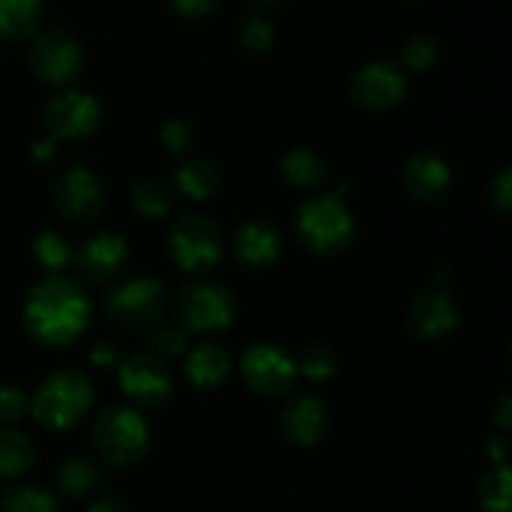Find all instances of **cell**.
<instances>
[{
	"label": "cell",
	"mask_w": 512,
	"mask_h": 512,
	"mask_svg": "<svg viewBox=\"0 0 512 512\" xmlns=\"http://www.w3.org/2000/svg\"><path fill=\"white\" fill-rule=\"evenodd\" d=\"M90 298L78 280L48 275L33 285L23 305V325L35 343L63 348L90 323Z\"/></svg>",
	"instance_id": "1"
},
{
	"label": "cell",
	"mask_w": 512,
	"mask_h": 512,
	"mask_svg": "<svg viewBox=\"0 0 512 512\" xmlns=\"http://www.w3.org/2000/svg\"><path fill=\"white\" fill-rule=\"evenodd\" d=\"M93 408V385L78 370H58L35 388L30 398V415L40 428L65 433L83 423Z\"/></svg>",
	"instance_id": "2"
},
{
	"label": "cell",
	"mask_w": 512,
	"mask_h": 512,
	"mask_svg": "<svg viewBox=\"0 0 512 512\" xmlns=\"http://www.w3.org/2000/svg\"><path fill=\"white\" fill-rule=\"evenodd\" d=\"M298 243L308 253L333 258L345 253L355 238V223L348 205L338 195H318L305 200L293 220Z\"/></svg>",
	"instance_id": "3"
},
{
	"label": "cell",
	"mask_w": 512,
	"mask_h": 512,
	"mask_svg": "<svg viewBox=\"0 0 512 512\" xmlns=\"http://www.w3.org/2000/svg\"><path fill=\"white\" fill-rule=\"evenodd\" d=\"M148 425L138 410L113 405L95 420L93 445L98 458L110 468H130L148 450Z\"/></svg>",
	"instance_id": "4"
},
{
	"label": "cell",
	"mask_w": 512,
	"mask_h": 512,
	"mask_svg": "<svg viewBox=\"0 0 512 512\" xmlns=\"http://www.w3.org/2000/svg\"><path fill=\"white\" fill-rule=\"evenodd\" d=\"M175 323L195 333H223L235 320V298L213 280H190L173 298Z\"/></svg>",
	"instance_id": "5"
},
{
	"label": "cell",
	"mask_w": 512,
	"mask_h": 512,
	"mask_svg": "<svg viewBox=\"0 0 512 512\" xmlns=\"http://www.w3.org/2000/svg\"><path fill=\"white\" fill-rule=\"evenodd\" d=\"M165 290L150 275H133L110 285L103 295V313L120 328H153L163 320Z\"/></svg>",
	"instance_id": "6"
},
{
	"label": "cell",
	"mask_w": 512,
	"mask_h": 512,
	"mask_svg": "<svg viewBox=\"0 0 512 512\" xmlns=\"http://www.w3.org/2000/svg\"><path fill=\"white\" fill-rule=\"evenodd\" d=\"M168 255L183 273H208L223 255L218 225L205 215H183L175 220L168 233Z\"/></svg>",
	"instance_id": "7"
},
{
	"label": "cell",
	"mask_w": 512,
	"mask_h": 512,
	"mask_svg": "<svg viewBox=\"0 0 512 512\" xmlns=\"http://www.w3.org/2000/svg\"><path fill=\"white\" fill-rule=\"evenodd\" d=\"M28 65L43 83L65 88L83 73L85 53L78 40L65 30H43L30 40Z\"/></svg>",
	"instance_id": "8"
},
{
	"label": "cell",
	"mask_w": 512,
	"mask_h": 512,
	"mask_svg": "<svg viewBox=\"0 0 512 512\" xmlns=\"http://www.w3.org/2000/svg\"><path fill=\"white\" fill-rule=\"evenodd\" d=\"M245 385L260 398H283L298 380V363L278 345H253L240 360Z\"/></svg>",
	"instance_id": "9"
},
{
	"label": "cell",
	"mask_w": 512,
	"mask_h": 512,
	"mask_svg": "<svg viewBox=\"0 0 512 512\" xmlns=\"http://www.w3.org/2000/svg\"><path fill=\"white\" fill-rule=\"evenodd\" d=\"M408 93V73L393 60H373L350 78V98L370 113L395 108Z\"/></svg>",
	"instance_id": "10"
},
{
	"label": "cell",
	"mask_w": 512,
	"mask_h": 512,
	"mask_svg": "<svg viewBox=\"0 0 512 512\" xmlns=\"http://www.w3.org/2000/svg\"><path fill=\"white\" fill-rule=\"evenodd\" d=\"M100 123V103L83 90H63L43 108V128L53 140L88 138Z\"/></svg>",
	"instance_id": "11"
},
{
	"label": "cell",
	"mask_w": 512,
	"mask_h": 512,
	"mask_svg": "<svg viewBox=\"0 0 512 512\" xmlns=\"http://www.w3.org/2000/svg\"><path fill=\"white\" fill-rule=\"evenodd\" d=\"M120 388L138 408H160L173 393V378L165 360L153 353L130 355L118 368Z\"/></svg>",
	"instance_id": "12"
},
{
	"label": "cell",
	"mask_w": 512,
	"mask_h": 512,
	"mask_svg": "<svg viewBox=\"0 0 512 512\" xmlns=\"http://www.w3.org/2000/svg\"><path fill=\"white\" fill-rule=\"evenodd\" d=\"M53 205L68 223L85 225L98 218L105 208V193L98 178L85 168H70L60 173L53 185Z\"/></svg>",
	"instance_id": "13"
},
{
	"label": "cell",
	"mask_w": 512,
	"mask_h": 512,
	"mask_svg": "<svg viewBox=\"0 0 512 512\" xmlns=\"http://www.w3.org/2000/svg\"><path fill=\"white\" fill-rule=\"evenodd\" d=\"M460 308L445 288H428L410 303L408 328L423 343H440L458 328Z\"/></svg>",
	"instance_id": "14"
},
{
	"label": "cell",
	"mask_w": 512,
	"mask_h": 512,
	"mask_svg": "<svg viewBox=\"0 0 512 512\" xmlns=\"http://www.w3.org/2000/svg\"><path fill=\"white\" fill-rule=\"evenodd\" d=\"M128 260V245L115 233H93L75 248V273L90 283H108L118 278Z\"/></svg>",
	"instance_id": "15"
},
{
	"label": "cell",
	"mask_w": 512,
	"mask_h": 512,
	"mask_svg": "<svg viewBox=\"0 0 512 512\" xmlns=\"http://www.w3.org/2000/svg\"><path fill=\"white\" fill-rule=\"evenodd\" d=\"M400 183L415 203L433 205L445 198L450 188V165L438 153H415L400 170Z\"/></svg>",
	"instance_id": "16"
},
{
	"label": "cell",
	"mask_w": 512,
	"mask_h": 512,
	"mask_svg": "<svg viewBox=\"0 0 512 512\" xmlns=\"http://www.w3.org/2000/svg\"><path fill=\"white\" fill-rule=\"evenodd\" d=\"M328 410L313 395L290 398L280 410V430L290 443L300 448H313L328 433Z\"/></svg>",
	"instance_id": "17"
},
{
	"label": "cell",
	"mask_w": 512,
	"mask_h": 512,
	"mask_svg": "<svg viewBox=\"0 0 512 512\" xmlns=\"http://www.w3.org/2000/svg\"><path fill=\"white\" fill-rule=\"evenodd\" d=\"M233 253L245 268H268L280 255V233L268 220H245L233 235Z\"/></svg>",
	"instance_id": "18"
},
{
	"label": "cell",
	"mask_w": 512,
	"mask_h": 512,
	"mask_svg": "<svg viewBox=\"0 0 512 512\" xmlns=\"http://www.w3.org/2000/svg\"><path fill=\"white\" fill-rule=\"evenodd\" d=\"M230 355L218 343H200L185 358V375L198 390H213L225 383L230 375Z\"/></svg>",
	"instance_id": "19"
},
{
	"label": "cell",
	"mask_w": 512,
	"mask_h": 512,
	"mask_svg": "<svg viewBox=\"0 0 512 512\" xmlns=\"http://www.w3.org/2000/svg\"><path fill=\"white\" fill-rule=\"evenodd\" d=\"M45 20V0H0V38L8 43L33 40Z\"/></svg>",
	"instance_id": "20"
},
{
	"label": "cell",
	"mask_w": 512,
	"mask_h": 512,
	"mask_svg": "<svg viewBox=\"0 0 512 512\" xmlns=\"http://www.w3.org/2000/svg\"><path fill=\"white\" fill-rule=\"evenodd\" d=\"M170 178H173L178 193H183L190 200H208L220 188L218 170L203 158H180L170 168Z\"/></svg>",
	"instance_id": "21"
},
{
	"label": "cell",
	"mask_w": 512,
	"mask_h": 512,
	"mask_svg": "<svg viewBox=\"0 0 512 512\" xmlns=\"http://www.w3.org/2000/svg\"><path fill=\"white\" fill-rule=\"evenodd\" d=\"M283 178L288 180L293 188L300 190H315L328 180V165L320 158L315 150L308 148H295L280 163Z\"/></svg>",
	"instance_id": "22"
},
{
	"label": "cell",
	"mask_w": 512,
	"mask_h": 512,
	"mask_svg": "<svg viewBox=\"0 0 512 512\" xmlns=\"http://www.w3.org/2000/svg\"><path fill=\"white\" fill-rule=\"evenodd\" d=\"M100 480H103V470L85 455L68 458L58 470V488L68 498H88L98 490Z\"/></svg>",
	"instance_id": "23"
},
{
	"label": "cell",
	"mask_w": 512,
	"mask_h": 512,
	"mask_svg": "<svg viewBox=\"0 0 512 512\" xmlns=\"http://www.w3.org/2000/svg\"><path fill=\"white\" fill-rule=\"evenodd\" d=\"M475 493L483 512H512V465H493L478 480Z\"/></svg>",
	"instance_id": "24"
},
{
	"label": "cell",
	"mask_w": 512,
	"mask_h": 512,
	"mask_svg": "<svg viewBox=\"0 0 512 512\" xmlns=\"http://www.w3.org/2000/svg\"><path fill=\"white\" fill-rule=\"evenodd\" d=\"M35 463V448L23 433L0 428V478H20Z\"/></svg>",
	"instance_id": "25"
},
{
	"label": "cell",
	"mask_w": 512,
	"mask_h": 512,
	"mask_svg": "<svg viewBox=\"0 0 512 512\" xmlns=\"http://www.w3.org/2000/svg\"><path fill=\"white\" fill-rule=\"evenodd\" d=\"M130 205L148 220L168 218L173 213V193L158 180H140L130 190Z\"/></svg>",
	"instance_id": "26"
},
{
	"label": "cell",
	"mask_w": 512,
	"mask_h": 512,
	"mask_svg": "<svg viewBox=\"0 0 512 512\" xmlns=\"http://www.w3.org/2000/svg\"><path fill=\"white\" fill-rule=\"evenodd\" d=\"M0 512H60V503L48 490L18 485L0 495Z\"/></svg>",
	"instance_id": "27"
},
{
	"label": "cell",
	"mask_w": 512,
	"mask_h": 512,
	"mask_svg": "<svg viewBox=\"0 0 512 512\" xmlns=\"http://www.w3.org/2000/svg\"><path fill=\"white\" fill-rule=\"evenodd\" d=\"M33 255L35 260H38L40 268L55 275L73 260V248H70V243L60 233L45 230V233H40L38 238H35Z\"/></svg>",
	"instance_id": "28"
},
{
	"label": "cell",
	"mask_w": 512,
	"mask_h": 512,
	"mask_svg": "<svg viewBox=\"0 0 512 512\" xmlns=\"http://www.w3.org/2000/svg\"><path fill=\"white\" fill-rule=\"evenodd\" d=\"M185 348H188V330L180 328L178 323H163L160 320L153 328H148V353H153L155 358H180Z\"/></svg>",
	"instance_id": "29"
},
{
	"label": "cell",
	"mask_w": 512,
	"mask_h": 512,
	"mask_svg": "<svg viewBox=\"0 0 512 512\" xmlns=\"http://www.w3.org/2000/svg\"><path fill=\"white\" fill-rule=\"evenodd\" d=\"M238 43L245 53L250 55H263L268 53L270 45H273L275 28L263 13H248L238 23Z\"/></svg>",
	"instance_id": "30"
},
{
	"label": "cell",
	"mask_w": 512,
	"mask_h": 512,
	"mask_svg": "<svg viewBox=\"0 0 512 512\" xmlns=\"http://www.w3.org/2000/svg\"><path fill=\"white\" fill-rule=\"evenodd\" d=\"M438 55H440V45L433 35L415 33L410 35V38L403 43V48H400V68L423 73V70L433 68Z\"/></svg>",
	"instance_id": "31"
},
{
	"label": "cell",
	"mask_w": 512,
	"mask_h": 512,
	"mask_svg": "<svg viewBox=\"0 0 512 512\" xmlns=\"http://www.w3.org/2000/svg\"><path fill=\"white\" fill-rule=\"evenodd\" d=\"M335 368H338L335 353L328 348H320V345L318 348L305 350L298 363V373H303L308 380H318V383L328 380L335 373Z\"/></svg>",
	"instance_id": "32"
},
{
	"label": "cell",
	"mask_w": 512,
	"mask_h": 512,
	"mask_svg": "<svg viewBox=\"0 0 512 512\" xmlns=\"http://www.w3.org/2000/svg\"><path fill=\"white\" fill-rule=\"evenodd\" d=\"M30 413V398L15 385H0V428L20 423Z\"/></svg>",
	"instance_id": "33"
},
{
	"label": "cell",
	"mask_w": 512,
	"mask_h": 512,
	"mask_svg": "<svg viewBox=\"0 0 512 512\" xmlns=\"http://www.w3.org/2000/svg\"><path fill=\"white\" fill-rule=\"evenodd\" d=\"M160 135H163L165 148H168L170 153L180 155L190 148V143H193V125H190V120L183 118V115H173V118L163 125Z\"/></svg>",
	"instance_id": "34"
},
{
	"label": "cell",
	"mask_w": 512,
	"mask_h": 512,
	"mask_svg": "<svg viewBox=\"0 0 512 512\" xmlns=\"http://www.w3.org/2000/svg\"><path fill=\"white\" fill-rule=\"evenodd\" d=\"M488 198L493 208L503 215H512V163L500 168L495 178L490 180Z\"/></svg>",
	"instance_id": "35"
},
{
	"label": "cell",
	"mask_w": 512,
	"mask_h": 512,
	"mask_svg": "<svg viewBox=\"0 0 512 512\" xmlns=\"http://www.w3.org/2000/svg\"><path fill=\"white\" fill-rule=\"evenodd\" d=\"M168 5L175 15H180V18L198 20L213 13L220 5V0H168Z\"/></svg>",
	"instance_id": "36"
},
{
	"label": "cell",
	"mask_w": 512,
	"mask_h": 512,
	"mask_svg": "<svg viewBox=\"0 0 512 512\" xmlns=\"http://www.w3.org/2000/svg\"><path fill=\"white\" fill-rule=\"evenodd\" d=\"M90 365L103 370V373H110V370L120 368V350L108 340H100L90 348Z\"/></svg>",
	"instance_id": "37"
},
{
	"label": "cell",
	"mask_w": 512,
	"mask_h": 512,
	"mask_svg": "<svg viewBox=\"0 0 512 512\" xmlns=\"http://www.w3.org/2000/svg\"><path fill=\"white\" fill-rule=\"evenodd\" d=\"M485 455L493 465H508L512 455V443L505 435H493V438L485 443Z\"/></svg>",
	"instance_id": "38"
},
{
	"label": "cell",
	"mask_w": 512,
	"mask_h": 512,
	"mask_svg": "<svg viewBox=\"0 0 512 512\" xmlns=\"http://www.w3.org/2000/svg\"><path fill=\"white\" fill-rule=\"evenodd\" d=\"M493 423L498 425L503 433H512V390L503 393L493 405Z\"/></svg>",
	"instance_id": "39"
},
{
	"label": "cell",
	"mask_w": 512,
	"mask_h": 512,
	"mask_svg": "<svg viewBox=\"0 0 512 512\" xmlns=\"http://www.w3.org/2000/svg\"><path fill=\"white\" fill-rule=\"evenodd\" d=\"M88 512H125V505L115 493H100L90 500Z\"/></svg>",
	"instance_id": "40"
},
{
	"label": "cell",
	"mask_w": 512,
	"mask_h": 512,
	"mask_svg": "<svg viewBox=\"0 0 512 512\" xmlns=\"http://www.w3.org/2000/svg\"><path fill=\"white\" fill-rule=\"evenodd\" d=\"M53 155H55V140L53 138H43L33 145V158L38 160V163H48Z\"/></svg>",
	"instance_id": "41"
},
{
	"label": "cell",
	"mask_w": 512,
	"mask_h": 512,
	"mask_svg": "<svg viewBox=\"0 0 512 512\" xmlns=\"http://www.w3.org/2000/svg\"><path fill=\"white\" fill-rule=\"evenodd\" d=\"M248 3L258 10H278L285 3H290V0H248Z\"/></svg>",
	"instance_id": "42"
},
{
	"label": "cell",
	"mask_w": 512,
	"mask_h": 512,
	"mask_svg": "<svg viewBox=\"0 0 512 512\" xmlns=\"http://www.w3.org/2000/svg\"><path fill=\"white\" fill-rule=\"evenodd\" d=\"M510 368H512V345H510Z\"/></svg>",
	"instance_id": "43"
}]
</instances>
